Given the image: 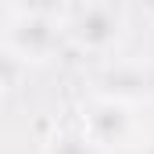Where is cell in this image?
<instances>
[{"label":"cell","mask_w":154,"mask_h":154,"mask_svg":"<svg viewBox=\"0 0 154 154\" xmlns=\"http://www.w3.org/2000/svg\"><path fill=\"white\" fill-rule=\"evenodd\" d=\"M90 143L97 151H111V147H125L133 136H136V118H133V108L129 100H118V97H93L82 111V125H79Z\"/></svg>","instance_id":"cell-1"},{"label":"cell","mask_w":154,"mask_h":154,"mask_svg":"<svg viewBox=\"0 0 154 154\" xmlns=\"http://www.w3.org/2000/svg\"><path fill=\"white\" fill-rule=\"evenodd\" d=\"M61 39V29L43 11H18L7 22V54L22 61H47Z\"/></svg>","instance_id":"cell-2"},{"label":"cell","mask_w":154,"mask_h":154,"mask_svg":"<svg viewBox=\"0 0 154 154\" xmlns=\"http://www.w3.org/2000/svg\"><path fill=\"white\" fill-rule=\"evenodd\" d=\"M122 32H125V18H122V11H118L115 4H108V0L82 4L75 22H72L75 43L82 50H90V54H108L122 39Z\"/></svg>","instance_id":"cell-3"},{"label":"cell","mask_w":154,"mask_h":154,"mask_svg":"<svg viewBox=\"0 0 154 154\" xmlns=\"http://www.w3.org/2000/svg\"><path fill=\"white\" fill-rule=\"evenodd\" d=\"M104 93L118 97V100H140V97H154V65L151 61H125V65H111L104 75Z\"/></svg>","instance_id":"cell-4"},{"label":"cell","mask_w":154,"mask_h":154,"mask_svg":"<svg viewBox=\"0 0 154 154\" xmlns=\"http://www.w3.org/2000/svg\"><path fill=\"white\" fill-rule=\"evenodd\" d=\"M47 154H97V147L82 129H61L47 140Z\"/></svg>","instance_id":"cell-5"},{"label":"cell","mask_w":154,"mask_h":154,"mask_svg":"<svg viewBox=\"0 0 154 154\" xmlns=\"http://www.w3.org/2000/svg\"><path fill=\"white\" fill-rule=\"evenodd\" d=\"M136 154H154V133H151V136H143V140L136 143Z\"/></svg>","instance_id":"cell-6"}]
</instances>
